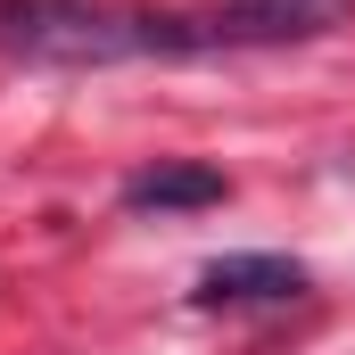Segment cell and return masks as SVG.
I'll return each instance as SVG.
<instances>
[{
  "label": "cell",
  "mask_w": 355,
  "mask_h": 355,
  "mask_svg": "<svg viewBox=\"0 0 355 355\" xmlns=\"http://www.w3.org/2000/svg\"><path fill=\"white\" fill-rule=\"evenodd\" d=\"M297 289H306V272L289 257H215L198 272V306H281Z\"/></svg>",
  "instance_id": "3957f363"
},
{
  "label": "cell",
  "mask_w": 355,
  "mask_h": 355,
  "mask_svg": "<svg viewBox=\"0 0 355 355\" xmlns=\"http://www.w3.org/2000/svg\"><path fill=\"white\" fill-rule=\"evenodd\" d=\"M223 198V174L215 166H149V174L124 182V207H215Z\"/></svg>",
  "instance_id": "277c9868"
},
{
  "label": "cell",
  "mask_w": 355,
  "mask_h": 355,
  "mask_svg": "<svg viewBox=\"0 0 355 355\" xmlns=\"http://www.w3.org/2000/svg\"><path fill=\"white\" fill-rule=\"evenodd\" d=\"M355 25V0H207L141 8V58H215V50H289Z\"/></svg>",
  "instance_id": "6da1fadb"
},
{
  "label": "cell",
  "mask_w": 355,
  "mask_h": 355,
  "mask_svg": "<svg viewBox=\"0 0 355 355\" xmlns=\"http://www.w3.org/2000/svg\"><path fill=\"white\" fill-rule=\"evenodd\" d=\"M0 50L42 67H116L141 58V8L116 0H0Z\"/></svg>",
  "instance_id": "7a4b0ae2"
}]
</instances>
